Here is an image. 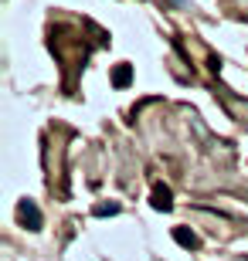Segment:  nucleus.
Returning a JSON list of instances; mask_svg holds the SVG:
<instances>
[{
    "mask_svg": "<svg viewBox=\"0 0 248 261\" xmlns=\"http://www.w3.org/2000/svg\"><path fill=\"white\" fill-rule=\"evenodd\" d=\"M177 241H180L184 248H197V238H194V234H187V231H177Z\"/></svg>",
    "mask_w": 248,
    "mask_h": 261,
    "instance_id": "7ed1b4c3",
    "label": "nucleus"
},
{
    "mask_svg": "<svg viewBox=\"0 0 248 261\" xmlns=\"http://www.w3.org/2000/svg\"><path fill=\"white\" fill-rule=\"evenodd\" d=\"M126 81H129V68H119L116 71V85H126Z\"/></svg>",
    "mask_w": 248,
    "mask_h": 261,
    "instance_id": "39448f33",
    "label": "nucleus"
},
{
    "mask_svg": "<svg viewBox=\"0 0 248 261\" xmlns=\"http://www.w3.org/2000/svg\"><path fill=\"white\" fill-rule=\"evenodd\" d=\"M150 203H153V210H170V207H173V200H170V190H166V187H157Z\"/></svg>",
    "mask_w": 248,
    "mask_h": 261,
    "instance_id": "f03ea898",
    "label": "nucleus"
},
{
    "mask_svg": "<svg viewBox=\"0 0 248 261\" xmlns=\"http://www.w3.org/2000/svg\"><path fill=\"white\" fill-rule=\"evenodd\" d=\"M21 221H27L31 224V231H41V210L34 207V200H21Z\"/></svg>",
    "mask_w": 248,
    "mask_h": 261,
    "instance_id": "f257e3e1",
    "label": "nucleus"
},
{
    "mask_svg": "<svg viewBox=\"0 0 248 261\" xmlns=\"http://www.w3.org/2000/svg\"><path fill=\"white\" fill-rule=\"evenodd\" d=\"M95 214H99V217H105V214H119V203H109V207H95Z\"/></svg>",
    "mask_w": 248,
    "mask_h": 261,
    "instance_id": "20e7f679",
    "label": "nucleus"
}]
</instances>
